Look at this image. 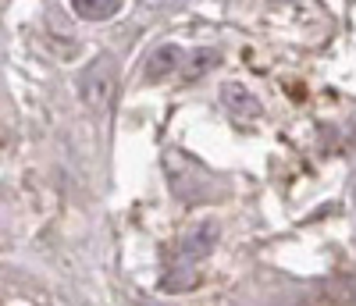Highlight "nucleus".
I'll return each mask as SVG.
<instances>
[{"mask_svg":"<svg viewBox=\"0 0 356 306\" xmlns=\"http://www.w3.org/2000/svg\"><path fill=\"white\" fill-rule=\"evenodd\" d=\"M114 86H118V65L111 54H100L79 79V89H82L89 107H107L114 97Z\"/></svg>","mask_w":356,"mask_h":306,"instance_id":"f257e3e1","label":"nucleus"},{"mask_svg":"<svg viewBox=\"0 0 356 306\" xmlns=\"http://www.w3.org/2000/svg\"><path fill=\"white\" fill-rule=\"evenodd\" d=\"M214 239H218V228H214V225H200V228H193V232L182 239V246H178V260H175V267H189V264L203 260L207 253L214 250Z\"/></svg>","mask_w":356,"mask_h":306,"instance_id":"f03ea898","label":"nucleus"},{"mask_svg":"<svg viewBox=\"0 0 356 306\" xmlns=\"http://www.w3.org/2000/svg\"><path fill=\"white\" fill-rule=\"evenodd\" d=\"M186 65H189V54L182 47H175V43L157 47L150 54V61H146V82H161V79H168L171 72L186 68Z\"/></svg>","mask_w":356,"mask_h":306,"instance_id":"7ed1b4c3","label":"nucleus"},{"mask_svg":"<svg viewBox=\"0 0 356 306\" xmlns=\"http://www.w3.org/2000/svg\"><path fill=\"white\" fill-rule=\"evenodd\" d=\"M221 104L235 114V118H260V100L239 82H225L221 86Z\"/></svg>","mask_w":356,"mask_h":306,"instance_id":"20e7f679","label":"nucleus"},{"mask_svg":"<svg viewBox=\"0 0 356 306\" xmlns=\"http://www.w3.org/2000/svg\"><path fill=\"white\" fill-rule=\"evenodd\" d=\"M122 0H72V11L82 18V22H107L118 15Z\"/></svg>","mask_w":356,"mask_h":306,"instance_id":"39448f33","label":"nucleus"},{"mask_svg":"<svg viewBox=\"0 0 356 306\" xmlns=\"http://www.w3.org/2000/svg\"><path fill=\"white\" fill-rule=\"evenodd\" d=\"M143 8H150V11H178V8H186V0H143Z\"/></svg>","mask_w":356,"mask_h":306,"instance_id":"423d86ee","label":"nucleus"},{"mask_svg":"<svg viewBox=\"0 0 356 306\" xmlns=\"http://www.w3.org/2000/svg\"><path fill=\"white\" fill-rule=\"evenodd\" d=\"M267 4H271V8H282V4H292V0H267Z\"/></svg>","mask_w":356,"mask_h":306,"instance_id":"0eeeda50","label":"nucleus"}]
</instances>
